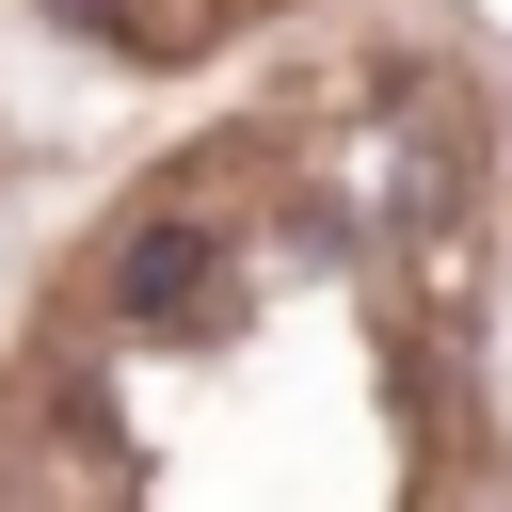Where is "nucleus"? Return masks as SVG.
Instances as JSON below:
<instances>
[{"label": "nucleus", "instance_id": "obj_1", "mask_svg": "<svg viewBox=\"0 0 512 512\" xmlns=\"http://www.w3.org/2000/svg\"><path fill=\"white\" fill-rule=\"evenodd\" d=\"M0 512H512V96L336 16L224 64L0 288Z\"/></svg>", "mask_w": 512, "mask_h": 512}, {"label": "nucleus", "instance_id": "obj_3", "mask_svg": "<svg viewBox=\"0 0 512 512\" xmlns=\"http://www.w3.org/2000/svg\"><path fill=\"white\" fill-rule=\"evenodd\" d=\"M16 160H32V144H16V80H0V192H16Z\"/></svg>", "mask_w": 512, "mask_h": 512}, {"label": "nucleus", "instance_id": "obj_2", "mask_svg": "<svg viewBox=\"0 0 512 512\" xmlns=\"http://www.w3.org/2000/svg\"><path fill=\"white\" fill-rule=\"evenodd\" d=\"M16 16H48L64 48H96V64H128V80H224V64L304 48V32H336V16H368V0H16Z\"/></svg>", "mask_w": 512, "mask_h": 512}]
</instances>
